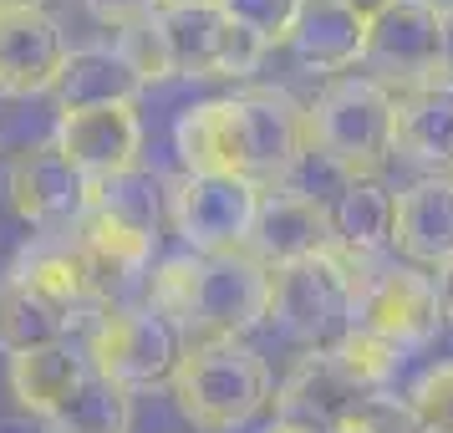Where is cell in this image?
<instances>
[{"label":"cell","instance_id":"obj_1","mask_svg":"<svg viewBox=\"0 0 453 433\" xmlns=\"http://www.w3.org/2000/svg\"><path fill=\"white\" fill-rule=\"evenodd\" d=\"M270 275L250 250L219 255H173L153 275L148 306L173 331H204V336H245L270 316Z\"/></svg>","mask_w":453,"mask_h":433},{"label":"cell","instance_id":"obj_2","mask_svg":"<svg viewBox=\"0 0 453 433\" xmlns=\"http://www.w3.org/2000/svg\"><path fill=\"white\" fill-rule=\"evenodd\" d=\"M362 250L331 245L326 255H311L301 266H286L270 275V327L301 342V347H336L357 321V296L377 270Z\"/></svg>","mask_w":453,"mask_h":433},{"label":"cell","instance_id":"obj_3","mask_svg":"<svg viewBox=\"0 0 453 433\" xmlns=\"http://www.w3.org/2000/svg\"><path fill=\"white\" fill-rule=\"evenodd\" d=\"M173 398L194 429L229 433L245 429L270 403V367L245 336H204L184 347L173 367Z\"/></svg>","mask_w":453,"mask_h":433},{"label":"cell","instance_id":"obj_4","mask_svg":"<svg viewBox=\"0 0 453 433\" xmlns=\"http://www.w3.org/2000/svg\"><path fill=\"white\" fill-rule=\"evenodd\" d=\"M306 128L316 153L362 179L397 153V97L372 77H331L306 107Z\"/></svg>","mask_w":453,"mask_h":433},{"label":"cell","instance_id":"obj_5","mask_svg":"<svg viewBox=\"0 0 453 433\" xmlns=\"http://www.w3.org/2000/svg\"><path fill=\"white\" fill-rule=\"evenodd\" d=\"M179 357H184L179 331L168 327L153 306H103L92 331H87L92 372H103L107 383H118L127 392L173 383Z\"/></svg>","mask_w":453,"mask_h":433},{"label":"cell","instance_id":"obj_6","mask_svg":"<svg viewBox=\"0 0 453 433\" xmlns=\"http://www.w3.org/2000/svg\"><path fill=\"white\" fill-rule=\"evenodd\" d=\"M372 82L392 92H423L443 77V5L438 0H392L388 11L367 21V51Z\"/></svg>","mask_w":453,"mask_h":433},{"label":"cell","instance_id":"obj_7","mask_svg":"<svg viewBox=\"0 0 453 433\" xmlns=\"http://www.w3.org/2000/svg\"><path fill=\"white\" fill-rule=\"evenodd\" d=\"M229 103H234V138H240V179L280 189L311 143L306 107L286 87H245Z\"/></svg>","mask_w":453,"mask_h":433},{"label":"cell","instance_id":"obj_8","mask_svg":"<svg viewBox=\"0 0 453 433\" xmlns=\"http://www.w3.org/2000/svg\"><path fill=\"white\" fill-rule=\"evenodd\" d=\"M260 194H265L260 184L229 179V174H179L168 184V220L188 240L194 255L245 250Z\"/></svg>","mask_w":453,"mask_h":433},{"label":"cell","instance_id":"obj_9","mask_svg":"<svg viewBox=\"0 0 453 433\" xmlns=\"http://www.w3.org/2000/svg\"><path fill=\"white\" fill-rule=\"evenodd\" d=\"M173 77H250L270 46L225 11H158Z\"/></svg>","mask_w":453,"mask_h":433},{"label":"cell","instance_id":"obj_10","mask_svg":"<svg viewBox=\"0 0 453 433\" xmlns=\"http://www.w3.org/2000/svg\"><path fill=\"white\" fill-rule=\"evenodd\" d=\"M357 327L388 336L397 352L433 342V331L443 327L438 281L418 266H382L357 296Z\"/></svg>","mask_w":453,"mask_h":433},{"label":"cell","instance_id":"obj_11","mask_svg":"<svg viewBox=\"0 0 453 433\" xmlns=\"http://www.w3.org/2000/svg\"><path fill=\"white\" fill-rule=\"evenodd\" d=\"M11 209L21 214L26 225L46 229V235H72L87 214V184L77 168L62 159L57 143H36L21 148L16 164H11Z\"/></svg>","mask_w":453,"mask_h":433},{"label":"cell","instance_id":"obj_12","mask_svg":"<svg viewBox=\"0 0 453 433\" xmlns=\"http://www.w3.org/2000/svg\"><path fill=\"white\" fill-rule=\"evenodd\" d=\"M336 245V229H331V209L296 194V189H265L260 209H255V225L245 235V250L260 260L265 270H286L301 266L311 255H326Z\"/></svg>","mask_w":453,"mask_h":433},{"label":"cell","instance_id":"obj_13","mask_svg":"<svg viewBox=\"0 0 453 433\" xmlns=\"http://www.w3.org/2000/svg\"><path fill=\"white\" fill-rule=\"evenodd\" d=\"M51 143L62 148V159L87 184H103L112 174L138 164V148H143V123L133 103H107V107H77V112H62L57 123V138Z\"/></svg>","mask_w":453,"mask_h":433},{"label":"cell","instance_id":"obj_14","mask_svg":"<svg viewBox=\"0 0 453 433\" xmlns=\"http://www.w3.org/2000/svg\"><path fill=\"white\" fill-rule=\"evenodd\" d=\"M66 62V36L51 11H0V92H51Z\"/></svg>","mask_w":453,"mask_h":433},{"label":"cell","instance_id":"obj_15","mask_svg":"<svg viewBox=\"0 0 453 433\" xmlns=\"http://www.w3.org/2000/svg\"><path fill=\"white\" fill-rule=\"evenodd\" d=\"M357 398H362V388L347 377V367L336 362V352L311 347L286 372V383L275 388V418H296V423H311V429L331 433Z\"/></svg>","mask_w":453,"mask_h":433},{"label":"cell","instance_id":"obj_16","mask_svg":"<svg viewBox=\"0 0 453 433\" xmlns=\"http://www.w3.org/2000/svg\"><path fill=\"white\" fill-rule=\"evenodd\" d=\"M392 245L412 266H449L453 260V174H428L397 194Z\"/></svg>","mask_w":453,"mask_h":433},{"label":"cell","instance_id":"obj_17","mask_svg":"<svg viewBox=\"0 0 453 433\" xmlns=\"http://www.w3.org/2000/svg\"><path fill=\"white\" fill-rule=\"evenodd\" d=\"M290 51L311 72H347L367 51V21L347 0H306L290 26Z\"/></svg>","mask_w":453,"mask_h":433},{"label":"cell","instance_id":"obj_18","mask_svg":"<svg viewBox=\"0 0 453 433\" xmlns=\"http://www.w3.org/2000/svg\"><path fill=\"white\" fill-rule=\"evenodd\" d=\"M87 372H92L87 352H72L66 342H51V347L11 352L5 383H11V398H16L26 413H36V418H51V413L62 408L72 392L82 388Z\"/></svg>","mask_w":453,"mask_h":433},{"label":"cell","instance_id":"obj_19","mask_svg":"<svg viewBox=\"0 0 453 433\" xmlns=\"http://www.w3.org/2000/svg\"><path fill=\"white\" fill-rule=\"evenodd\" d=\"M57 103L62 112H77V107H107V103H133L143 92V77L127 66V57L112 46H77L66 51L62 77H57Z\"/></svg>","mask_w":453,"mask_h":433},{"label":"cell","instance_id":"obj_20","mask_svg":"<svg viewBox=\"0 0 453 433\" xmlns=\"http://www.w3.org/2000/svg\"><path fill=\"white\" fill-rule=\"evenodd\" d=\"M16 281H26L31 290H42L46 301H57L62 311H72L82 321V311H103L97 290H92V275H87L82 255L72 245V235H42L36 245L21 250V260L11 266Z\"/></svg>","mask_w":453,"mask_h":433},{"label":"cell","instance_id":"obj_21","mask_svg":"<svg viewBox=\"0 0 453 433\" xmlns=\"http://www.w3.org/2000/svg\"><path fill=\"white\" fill-rule=\"evenodd\" d=\"M397 153L418 168L453 174V87H423L397 97Z\"/></svg>","mask_w":453,"mask_h":433},{"label":"cell","instance_id":"obj_22","mask_svg":"<svg viewBox=\"0 0 453 433\" xmlns=\"http://www.w3.org/2000/svg\"><path fill=\"white\" fill-rule=\"evenodd\" d=\"M173 148L184 159V174H229L240 179V138H234V103L209 97V103L179 112Z\"/></svg>","mask_w":453,"mask_h":433},{"label":"cell","instance_id":"obj_23","mask_svg":"<svg viewBox=\"0 0 453 433\" xmlns=\"http://www.w3.org/2000/svg\"><path fill=\"white\" fill-rule=\"evenodd\" d=\"M392 220H397V194H392L377 174H362L342 189V199L331 205V229L342 250H362L377 255L382 245H392Z\"/></svg>","mask_w":453,"mask_h":433},{"label":"cell","instance_id":"obj_24","mask_svg":"<svg viewBox=\"0 0 453 433\" xmlns=\"http://www.w3.org/2000/svg\"><path fill=\"white\" fill-rule=\"evenodd\" d=\"M87 209L107 214V220H118L127 229H138L148 240H158V225H164V209H168V184L153 168L133 164L123 174H112V179H103V184H92Z\"/></svg>","mask_w":453,"mask_h":433},{"label":"cell","instance_id":"obj_25","mask_svg":"<svg viewBox=\"0 0 453 433\" xmlns=\"http://www.w3.org/2000/svg\"><path fill=\"white\" fill-rule=\"evenodd\" d=\"M72 327H77L72 311L46 301L42 290H31L16 275H5V286H0V342H5V352H31V347L66 342Z\"/></svg>","mask_w":453,"mask_h":433},{"label":"cell","instance_id":"obj_26","mask_svg":"<svg viewBox=\"0 0 453 433\" xmlns=\"http://www.w3.org/2000/svg\"><path fill=\"white\" fill-rule=\"evenodd\" d=\"M127 423H133V398L127 388L107 383L103 372H87L82 388L46 418L51 433H127Z\"/></svg>","mask_w":453,"mask_h":433},{"label":"cell","instance_id":"obj_27","mask_svg":"<svg viewBox=\"0 0 453 433\" xmlns=\"http://www.w3.org/2000/svg\"><path fill=\"white\" fill-rule=\"evenodd\" d=\"M336 362L347 367V377L357 383L362 392H377V388H388V377L397 372V362H403V352L392 347L388 336H377V331H367V327H357L351 321L347 327V336L336 342Z\"/></svg>","mask_w":453,"mask_h":433},{"label":"cell","instance_id":"obj_28","mask_svg":"<svg viewBox=\"0 0 453 433\" xmlns=\"http://www.w3.org/2000/svg\"><path fill=\"white\" fill-rule=\"evenodd\" d=\"M331 433H423V429H418V413H412L408 398L377 388V392H362Z\"/></svg>","mask_w":453,"mask_h":433},{"label":"cell","instance_id":"obj_29","mask_svg":"<svg viewBox=\"0 0 453 433\" xmlns=\"http://www.w3.org/2000/svg\"><path fill=\"white\" fill-rule=\"evenodd\" d=\"M118 51H123L127 66L143 77V87L168 82V77H173V62H168V42H164V26H158V11H153L148 21L118 31Z\"/></svg>","mask_w":453,"mask_h":433},{"label":"cell","instance_id":"obj_30","mask_svg":"<svg viewBox=\"0 0 453 433\" xmlns=\"http://www.w3.org/2000/svg\"><path fill=\"white\" fill-rule=\"evenodd\" d=\"M306 0H219L229 21H240L245 31H255L265 46H286L290 42V26L301 16Z\"/></svg>","mask_w":453,"mask_h":433},{"label":"cell","instance_id":"obj_31","mask_svg":"<svg viewBox=\"0 0 453 433\" xmlns=\"http://www.w3.org/2000/svg\"><path fill=\"white\" fill-rule=\"evenodd\" d=\"M408 403L423 433H453V362H438V367L423 372L412 383Z\"/></svg>","mask_w":453,"mask_h":433},{"label":"cell","instance_id":"obj_32","mask_svg":"<svg viewBox=\"0 0 453 433\" xmlns=\"http://www.w3.org/2000/svg\"><path fill=\"white\" fill-rule=\"evenodd\" d=\"M82 5H87V16H92V21L112 26V31H127V26L148 21V16L158 11L153 0H82Z\"/></svg>","mask_w":453,"mask_h":433},{"label":"cell","instance_id":"obj_33","mask_svg":"<svg viewBox=\"0 0 453 433\" xmlns=\"http://www.w3.org/2000/svg\"><path fill=\"white\" fill-rule=\"evenodd\" d=\"M438 82L453 87V5H443V77Z\"/></svg>","mask_w":453,"mask_h":433},{"label":"cell","instance_id":"obj_34","mask_svg":"<svg viewBox=\"0 0 453 433\" xmlns=\"http://www.w3.org/2000/svg\"><path fill=\"white\" fill-rule=\"evenodd\" d=\"M433 281H438V301H443V321H453V260H449V266H438V275H433Z\"/></svg>","mask_w":453,"mask_h":433},{"label":"cell","instance_id":"obj_35","mask_svg":"<svg viewBox=\"0 0 453 433\" xmlns=\"http://www.w3.org/2000/svg\"><path fill=\"white\" fill-rule=\"evenodd\" d=\"M158 11H219V0H153Z\"/></svg>","mask_w":453,"mask_h":433},{"label":"cell","instance_id":"obj_36","mask_svg":"<svg viewBox=\"0 0 453 433\" xmlns=\"http://www.w3.org/2000/svg\"><path fill=\"white\" fill-rule=\"evenodd\" d=\"M351 11H357V16H362V21H377V16H382V11H388L392 0H347Z\"/></svg>","mask_w":453,"mask_h":433},{"label":"cell","instance_id":"obj_37","mask_svg":"<svg viewBox=\"0 0 453 433\" xmlns=\"http://www.w3.org/2000/svg\"><path fill=\"white\" fill-rule=\"evenodd\" d=\"M260 433H321V429H311V423H296V418H270Z\"/></svg>","mask_w":453,"mask_h":433},{"label":"cell","instance_id":"obj_38","mask_svg":"<svg viewBox=\"0 0 453 433\" xmlns=\"http://www.w3.org/2000/svg\"><path fill=\"white\" fill-rule=\"evenodd\" d=\"M51 0H0V11H46Z\"/></svg>","mask_w":453,"mask_h":433}]
</instances>
